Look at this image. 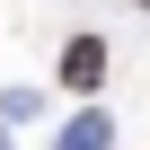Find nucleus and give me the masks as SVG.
<instances>
[{
	"label": "nucleus",
	"instance_id": "1",
	"mask_svg": "<svg viewBox=\"0 0 150 150\" xmlns=\"http://www.w3.org/2000/svg\"><path fill=\"white\" fill-rule=\"evenodd\" d=\"M97 71H106V44H97V35H80V44L62 53V88H97Z\"/></svg>",
	"mask_w": 150,
	"mask_h": 150
}]
</instances>
